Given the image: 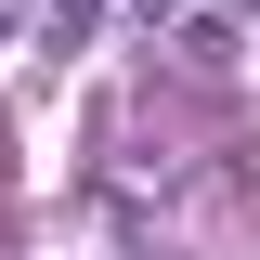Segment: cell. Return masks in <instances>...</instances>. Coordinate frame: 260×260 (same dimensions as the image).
<instances>
[{"instance_id": "1", "label": "cell", "mask_w": 260, "mask_h": 260, "mask_svg": "<svg viewBox=\"0 0 260 260\" xmlns=\"http://www.w3.org/2000/svg\"><path fill=\"white\" fill-rule=\"evenodd\" d=\"M182 65H247V13H234V0L182 13Z\"/></svg>"}, {"instance_id": "2", "label": "cell", "mask_w": 260, "mask_h": 260, "mask_svg": "<svg viewBox=\"0 0 260 260\" xmlns=\"http://www.w3.org/2000/svg\"><path fill=\"white\" fill-rule=\"evenodd\" d=\"M234 13H260V0H234Z\"/></svg>"}]
</instances>
